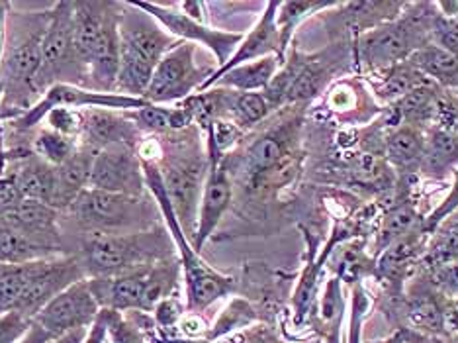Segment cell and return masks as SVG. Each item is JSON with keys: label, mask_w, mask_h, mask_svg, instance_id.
I'll use <instances>...</instances> for the list:
<instances>
[{"label": "cell", "mask_w": 458, "mask_h": 343, "mask_svg": "<svg viewBox=\"0 0 458 343\" xmlns=\"http://www.w3.org/2000/svg\"><path fill=\"white\" fill-rule=\"evenodd\" d=\"M44 120L49 130L79 140L81 130H82V110L65 108V107L54 108L46 114Z\"/></svg>", "instance_id": "obj_35"}, {"label": "cell", "mask_w": 458, "mask_h": 343, "mask_svg": "<svg viewBox=\"0 0 458 343\" xmlns=\"http://www.w3.org/2000/svg\"><path fill=\"white\" fill-rule=\"evenodd\" d=\"M382 343H405V341H402L400 338H394V339H390V341H382Z\"/></svg>", "instance_id": "obj_49"}, {"label": "cell", "mask_w": 458, "mask_h": 343, "mask_svg": "<svg viewBox=\"0 0 458 343\" xmlns=\"http://www.w3.org/2000/svg\"><path fill=\"white\" fill-rule=\"evenodd\" d=\"M130 120L138 126L141 133H173L181 132L186 126H191L194 120L191 110L181 104L176 108L159 107V104H148L140 110L126 112Z\"/></svg>", "instance_id": "obj_25"}, {"label": "cell", "mask_w": 458, "mask_h": 343, "mask_svg": "<svg viewBox=\"0 0 458 343\" xmlns=\"http://www.w3.org/2000/svg\"><path fill=\"white\" fill-rule=\"evenodd\" d=\"M408 64L429 81L433 79L437 82H443V85H458V57L439 46H423L411 54Z\"/></svg>", "instance_id": "obj_26"}, {"label": "cell", "mask_w": 458, "mask_h": 343, "mask_svg": "<svg viewBox=\"0 0 458 343\" xmlns=\"http://www.w3.org/2000/svg\"><path fill=\"white\" fill-rule=\"evenodd\" d=\"M57 214L59 210H55V208H51L46 202L24 199L16 206L8 208L6 212L0 214V222L16 227L18 232L26 234L28 237H32V240L39 244L55 247L54 240L59 236Z\"/></svg>", "instance_id": "obj_19"}, {"label": "cell", "mask_w": 458, "mask_h": 343, "mask_svg": "<svg viewBox=\"0 0 458 343\" xmlns=\"http://www.w3.org/2000/svg\"><path fill=\"white\" fill-rule=\"evenodd\" d=\"M194 54V44L179 41V44L159 61L148 90L143 92V100L148 104H159V107H165V104L169 102L191 99L194 90H200L204 82L214 75L216 69L198 65Z\"/></svg>", "instance_id": "obj_6"}, {"label": "cell", "mask_w": 458, "mask_h": 343, "mask_svg": "<svg viewBox=\"0 0 458 343\" xmlns=\"http://www.w3.org/2000/svg\"><path fill=\"white\" fill-rule=\"evenodd\" d=\"M255 320H257V314H255L253 306L243 298H233L232 303H229L222 310V314L217 316L216 324L210 328V331H208L206 338L210 341H216V339L233 334V331H237V330L249 328Z\"/></svg>", "instance_id": "obj_33"}, {"label": "cell", "mask_w": 458, "mask_h": 343, "mask_svg": "<svg viewBox=\"0 0 458 343\" xmlns=\"http://www.w3.org/2000/svg\"><path fill=\"white\" fill-rule=\"evenodd\" d=\"M339 6L337 3H324V0H316V3H280L276 13V26L280 32V44L286 56V47L293 39L298 26L304 22L311 14L319 13V10Z\"/></svg>", "instance_id": "obj_29"}, {"label": "cell", "mask_w": 458, "mask_h": 343, "mask_svg": "<svg viewBox=\"0 0 458 343\" xmlns=\"http://www.w3.org/2000/svg\"><path fill=\"white\" fill-rule=\"evenodd\" d=\"M411 316L415 318V322H418L420 326H431V328H437L441 324V316L439 312H437V308L429 303H420L418 306L413 308Z\"/></svg>", "instance_id": "obj_42"}, {"label": "cell", "mask_w": 458, "mask_h": 343, "mask_svg": "<svg viewBox=\"0 0 458 343\" xmlns=\"http://www.w3.org/2000/svg\"><path fill=\"white\" fill-rule=\"evenodd\" d=\"M169 236L157 227L123 234L90 232L82 240L79 259L87 279L126 275L171 259Z\"/></svg>", "instance_id": "obj_2"}, {"label": "cell", "mask_w": 458, "mask_h": 343, "mask_svg": "<svg viewBox=\"0 0 458 343\" xmlns=\"http://www.w3.org/2000/svg\"><path fill=\"white\" fill-rule=\"evenodd\" d=\"M343 312V295H341V279L335 277L327 280L324 293L319 296V316L326 322H333Z\"/></svg>", "instance_id": "obj_39"}, {"label": "cell", "mask_w": 458, "mask_h": 343, "mask_svg": "<svg viewBox=\"0 0 458 343\" xmlns=\"http://www.w3.org/2000/svg\"><path fill=\"white\" fill-rule=\"evenodd\" d=\"M372 300L367 290L360 283L352 287V300H351V314H349V343H360V330L367 318Z\"/></svg>", "instance_id": "obj_36"}, {"label": "cell", "mask_w": 458, "mask_h": 343, "mask_svg": "<svg viewBox=\"0 0 458 343\" xmlns=\"http://www.w3.org/2000/svg\"><path fill=\"white\" fill-rule=\"evenodd\" d=\"M100 310L102 308L95 293H92L89 279H82L41 308L34 322L51 338H57L77 328H90L98 318Z\"/></svg>", "instance_id": "obj_14"}, {"label": "cell", "mask_w": 458, "mask_h": 343, "mask_svg": "<svg viewBox=\"0 0 458 343\" xmlns=\"http://www.w3.org/2000/svg\"><path fill=\"white\" fill-rule=\"evenodd\" d=\"M47 22L39 24L34 32L18 36L6 47V51H3V59H0V85H3V90H22L24 102H28L24 97L28 90L38 92L36 81L41 69V41H44Z\"/></svg>", "instance_id": "obj_16"}, {"label": "cell", "mask_w": 458, "mask_h": 343, "mask_svg": "<svg viewBox=\"0 0 458 343\" xmlns=\"http://www.w3.org/2000/svg\"><path fill=\"white\" fill-rule=\"evenodd\" d=\"M235 343H276L275 338L268 334L267 330L257 328V330H249L245 334H242L237 338Z\"/></svg>", "instance_id": "obj_45"}, {"label": "cell", "mask_w": 458, "mask_h": 343, "mask_svg": "<svg viewBox=\"0 0 458 343\" xmlns=\"http://www.w3.org/2000/svg\"><path fill=\"white\" fill-rule=\"evenodd\" d=\"M145 186L143 161L135 150L128 145H112L95 155L89 189L143 196Z\"/></svg>", "instance_id": "obj_15"}, {"label": "cell", "mask_w": 458, "mask_h": 343, "mask_svg": "<svg viewBox=\"0 0 458 343\" xmlns=\"http://www.w3.org/2000/svg\"><path fill=\"white\" fill-rule=\"evenodd\" d=\"M425 138L420 126L400 124L388 136V155L395 167L402 171H413L421 167L425 153Z\"/></svg>", "instance_id": "obj_27"}, {"label": "cell", "mask_w": 458, "mask_h": 343, "mask_svg": "<svg viewBox=\"0 0 458 343\" xmlns=\"http://www.w3.org/2000/svg\"><path fill=\"white\" fill-rule=\"evenodd\" d=\"M157 167L176 220L186 237H194L208 165L196 158H173L157 163Z\"/></svg>", "instance_id": "obj_8"}, {"label": "cell", "mask_w": 458, "mask_h": 343, "mask_svg": "<svg viewBox=\"0 0 458 343\" xmlns=\"http://www.w3.org/2000/svg\"><path fill=\"white\" fill-rule=\"evenodd\" d=\"M437 110V90L433 85L415 89L398 102V118L403 124L418 126L421 120H427Z\"/></svg>", "instance_id": "obj_34"}, {"label": "cell", "mask_w": 458, "mask_h": 343, "mask_svg": "<svg viewBox=\"0 0 458 343\" xmlns=\"http://www.w3.org/2000/svg\"><path fill=\"white\" fill-rule=\"evenodd\" d=\"M179 279V265L173 259L153 263L118 277L89 279L100 308L118 312H153L173 295Z\"/></svg>", "instance_id": "obj_4"}, {"label": "cell", "mask_w": 458, "mask_h": 343, "mask_svg": "<svg viewBox=\"0 0 458 343\" xmlns=\"http://www.w3.org/2000/svg\"><path fill=\"white\" fill-rule=\"evenodd\" d=\"M283 64L284 61L278 56H268L263 59L251 61V64H243L239 67H233L232 71H227L210 89L217 87L235 92H265Z\"/></svg>", "instance_id": "obj_22"}, {"label": "cell", "mask_w": 458, "mask_h": 343, "mask_svg": "<svg viewBox=\"0 0 458 343\" xmlns=\"http://www.w3.org/2000/svg\"><path fill=\"white\" fill-rule=\"evenodd\" d=\"M54 171L46 161H41L36 153L24 158L16 165L14 173L10 175L16 181L20 193L24 199L39 201L51 206V196H54Z\"/></svg>", "instance_id": "obj_23"}, {"label": "cell", "mask_w": 458, "mask_h": 343, "mask_svg": "<svg viewBox=\"0 0 458 343\" xmlns=\"http://www.w3.org/2000/svg\"><path fill=\"white\" fill-rule=\"evenodd\" d=\"M72 10L75 3H59L54 13H49V22L41 41V69L36 81L38 92H46L51 85L64 82L61 77L67 75L71 69L82 67L72 36Z\"/></svg>", "instance_id": "obj_11"}, {"label": "cell", "mask_w": 458, "mask_h": 343, "mask_svg": "<svg viewBox=\"0 0 458 343\" xmlns=\"http://www.w3.org/2000/svg\"><path fill=\"white\" fill-rule=\"evenodd\" d=\"M179 328H182V331H184L186 336H192V338L202 336L204 331H206L204 320H202L200 316H198V314H192V312H191L189 316H182Z\"/></svg>", "instance_id": "obj_43"}, {"label": "cell", "mask_w": 458, "mask_h": 343, "mask_svg": "<svg viewBox=\"0 0 458 343\" xmlns=\"http://www.w3.org/2000/svg\"><path fill=\"white\" fill-rule=\"evenodd\" d=\"M143 10L145 14H149L153 20L169 32L173 38L189 41V44H200L208 47L214 54L217 61V69L224 67L235 49L242 44L245 34L242 32H225V30H216L208 24L196 22L191 16H186L182 10H176L173 6H165L159 3H131Z\"/></svg>", "instance_id": "obj_10"}, {"label": "cell", "mask_w": 458, "mask_h": 343, "mask_svg": "<svg viewBox=\"0 0 458 343\" xmlns=\"http://www.w3.org/2000/svg\"><path fill=\"white\" fill-rule=\"evenodd\" d=\"M51 339H54V338H51L44 328L38 326L36 322H32V328L26 331V336L20 339L18 343H49Z\"/></svg>", "instance_id": "obj_46"}, {"label": "cell", "mask_w": 458, "mask_h": 343, "mask_svg": "<svg viewBox=\"0 0 458 343\" xmlns=\"http://www.w3.org/2000/svg\"><path fill=\"white\" fill-rule=\"evenodd\" d=\"M458 165V136L451 130H437L425 141L421 169L433 176L454 171Z\"/></svg>", "instance_id": "obj_28"}, {"label": "cell", "mask_w": 458, "mask_h": 343, "mask_svg": "<svg viewBox=\"0 0 458 343\" xmlns=\"http://www.w3.org/2000/svg\"><path fill=\"white\" fill-rule=\"evenodd\" d=\"M6 14H8V4H6V3H0V59H3V49H4Z\"/></svg>", "instance_id": "obj_48"}, {"label": "cell", "mask_w": 458, "mask_h": 343, "mask_svg": "<svg viewBox=\"0 0 458 343\" xmlns=\"http://www.w3.org/2000/svg\"><path fill=\"white\" fill-rule=\"evenodd\" d=\"M32 322L18 310L0 312V343H18L32 328Z\"/></svg>", "instance_id": "obj_38"}, {"label": "cell", "mask_w": 458, "mask_h": 343, "mask_svg": "<svg viewBox=\"0 0 458 343\" xmlns=\"http://www.w3.org/2000/svg\"><path fill=\"white\" fill-rule=\"evenodd\" d=\"M427 30L420 20L405 18L402 22H388L364 32L359 39L362 61L370 67L390 69L403 64L411 54L427 46Z\"/></svg>", "instance_id": "obj_9"}, {"label": "cell", "mask_w": 458, "mask_h": 343, "mask_svg": "<svg viewBox=\"0 0 458 343\" xmlns=\"http://www.w3.org/2000/svg\"><path fill=\"white\" fill-rule=\"evenodd\" d=\"M104 108V110H140L148 107V102L143 99H133L128 95H120V92H100L95 89H87L81 85H72V82H57L51 85L44 97H41L30 110L20 114L18 118L13 120V126L16 130H30L38 126V124L46 118V114L54 108Z\"/></svg>", "instance_id": "obj_7"}, {"label": "cell", "mask_w": 458, "mask_h": 343, "mask_svg": "<svg viewBox=\"0 0 458 343\" xmlns=\"http://www.w3.org/2000/svg\"><path fill=\"white\" fill-rule=\"evenodd\" d=\"M89 330L90 328H77L72 331H67V334H64V336L54 338L49 343H85V339L89 336Z\"/></svg>", "instance_id": "obj_47"}, {"label": "cell", "mask_w": 458, "mask_h": 343, "mask_svg": "<svg viewBox=\"0 0 458 343\" xmlns=\"http://www.w3.org/2000/svg\"><path fill=\"white\" fill-rule=\"evenodd\" d=\"M82 279H87V273L82 269L79 255L39 259L32 265L30 283L16 310L34 320L47 303Z\"/></svg>", "instance_id": "obj_12"}, {"label": "cell", "mask_w": 458, "mask_h": 343, "mask_svg": "<svg viewBox=\"0 0 458 343\" xmlns=\"http://www.w3.org/2000/svg\"><path fill=\"white\" fill-rule=\"evenodd\" d=\"M453 173H454V181H453L451 191L445 196V201L437 206L431 212V216L425 220V230H435V227L439 226L446 216L458 210V169H454Z\"/></svg>", "instance_id": "obj_40"}, {"label": "cell", "mask_w": 458, "mask_h": 343, "mask_svg": "<svg viewBox=\"0 0 458 343\" xmlns=\"http://www.w3.org/2000/svg\"><path fill=\"white\" fill-rule=\"evenodd\" d=\"M79 145L95 153L112 148V145H128L138 151L141 145V132L126 112L87 108L82 110Z\"/></svg>", "instance_id": "obj_17"}, {"label": "cell", "mask_w": 458, "mask_h": 343, "mask_svg": "<svg viewBox=\"0 0 458 343\" xmlns=\"http://www.w3.org/2000/svg\"><path fill=\"white\" fill-rule=\"evenodd\" d=\"M143 173L145 184H148V189L151 191L155 204L161 208L166 227H169V234L181 253V265L186 287V308H189L192 314H200V312L217 303L220 298L235 293V279L216 271V269H212L204 262L200 253L194 252L191 240L182 232L179 220H176L171 201L165 191L157 163L143 161Z\"/></svg>", "instance_id": "obj_3"}, {"label": "cell", "mask_w": 458, "mask_h": 343, "mask_svg": "<svg viewBox=\"0 0 458 343\" xmlns=\"http://www.w3.org/2000/svg\"><path fill=\"white\" fill-rule=\"evenodd\" d=\"M435 46H439L458 57V16H435L431 22Z\"/></svg>", "instance_id": "obj_37"}, {"label": "cell", "mask_w": 458, "mask_h": 343, "mask_svg": "<svg viewBox=\"0 0 458 343\" xmlns=\"http://www.w3.org/2000/svg\"><path fill=\"white\" fill-rule=\"evenodd\" d=\"M79 148V140L64 136V133H57L49 128L39 130L34 140V153L51 167H59V165L69 161Z\"/></svg>", "instance_id": "obj_30"}, {"label": "cell", "mask_w": 458, "mask_h": 343, "mask_svg": "<svg viewBox=\"0 0 458 343\" xmlns=\"http://www.w3.org/2000/svg\"><path fill=\"white\" fill-rule=\"evenodd\" d=\"M57 257V249L39 244L16 227L0 222V263L24 265L39 262V259Z\"/></svg>", "instance_id": "obj_24"}, {"label": "cell", "mask_w": 458, "mask_h": 343, "mask_svg": "<svg viewBox=\"0 0 458 343\" xmlns=\"http://www.w3.org/2000/svg\"><path fill=\"white\" fill-rule=\"evenodd\" d=\"M425 85H431V81L423 77L421 73L411 67L408 61H403V64H398L388 69L386 77L380 82L378 87V95L382 99H403L405 95H410L415 89L425 87Z\"/></svg>", "instance_id": "obj_31"}, {"label": "cell", "mask_w": 458, "mask_h": 343, "mask_svg": "<svg viewBox=\"0 0 458 343\" xmlns=\"http://www.w3.org/2000/svg\"><path fill=\"white\" fill-rule=\"evenodd\" d=\"M106 338H108L106 320H104L102 310H100V314H98V318L95 320V324H92L90 330H89V336H87L85 343H106Z\"/></svg>", "instance_id": "obj_44"}, {"label": "cell", "mask_w": 458, "mask_h": 343, "mask_svg": "<svg viewBox=\"0 0 458 343\" xmlns=\"http://www.w3.org/2000/svg\"><path fill=\"white\" fill-rule=\"evenodd\" d=\"M155 322H157L159 328H174L176 324H181L182 320V306L179 300L174 296L165 298L163 303L155 306Z\"/></svg>", "instance_id": "obj_41"}, {"label": "cell", "mask_w": 458, "mask_h": 343, "mask_svg": "<svg viewBox=\"0 0 458 343\" xmlns=\"http://www.w3.org/2000/svg\"><path fill=\"white\" fill-rule=\"evenodd\" d=\"M0 95H3V85H0Z\"/></svg>", "instance_id": "obj_50"}, {"label": "cell", "mask_w": 458, "mask_h": 343, "mask_svg": "<svg viewBox=\"0 0 458 343\" xmlns=\"http://www.w3.org/2000/svg\"><path fill=\"white\" fill-rule=\"evenodd\" d=\"M120 71L116 92L143 99L159 61L179 44L166 30L131 3L120 4Z\"/></svg>", "instance_id": "obj_1"}, {"label": "cell", "mask_w": 458, "mask_h": 343, "mask_svg": "<svg viewBox=\"0 0 458 343\" xmlns=\"http://www.w3.org/2000/svg\"><path fill=\"white\" fill-rule=\"evenodd\" d=\"M278 4L280 3H268L265 6V13L261 14V18H259V22L249 30V34L243 36L242 44H239V47L235 49L232 59H229L224 67L216 69L214 75L204 82L198 92L208 90L217 79L225 75L227 71H232L233 67H239L243 64H251V61L263 59L268 56H278L284 61V51H283V44H280V32L276 26Z\"/></svg>", "instance_id": "obj_18"}, {"label": "cell", "mask_w": 458, "mask_h": 343, "mask_svg": "<svg viewBox=\"0 0 458 343\" xmlns=\"http://www.w3.org/2000/svg\"><path fill=\"white\" fill-rule=\"evenodd\" d=\"M95 155V151H90L81 145L77 153L72 155L69 161L55 167L51 208H55V210H69L71 204L89 189Z\"/></svg>", "instance_id": "obj_20"}, {"label": "cell", "mask_w": 458, "mask_h": 343, "mask_svg": "<svg viewBox=\"0 0 458 343\" xmlns=\"http://www.w3.org/2000/svg\"><path fill=\"white\" fill-rule=\"evenodd\" d=\"M415 220H418V218H415V210L410 204H400L392 208V210L384 216L377 242H374V252H386L392 244L400 242L405 236H410Z\"/></svg>", "instance_id": "obj_32"}, {"label": "cell", "mask_w": 458, "mask_h": 343, "mask_svg": "<svg viewBox=\"0 0 458 343\" xmlns=\"http://www.w3.org/2000/svg\"><path fill=\"white\" fill-rule=\"evenodd\" d=\"M232 181L224 163L222 151L216 148L212 136H208V175L200 199V208H198L196 230L192 237V247L196 253L202 252L206 242L210 240L216 227L220 226L224 214L232 204Z\"/></svg>", "instance_id": "obj_13"}, {"label": "cell", "mask_w": 458, "mask_h": 343, "mask_svg": "<svg viewBox=\"0 0 458 343\" xmlns=\"http://www.w3.org/2000/svg\"><path fill=\"white\" fill-rule=\"evenodd\" d=\"M288 133L286 132H268L249 145L245 153V175L251 184L267 181L270 173H275L280 165L286 161Z\"/></svg>", "instance_id": "obj_21"}, {"label": "cell", "mask_w": 458, "mask_h": 343, "mask_svg": "<svg viewBox=\"0 0 458 343\" xmlns=\"http://www.w3.org/2000/svg\"><path fill=\"white\" fill-rule=\"evenodd\" d=\"M65 212H69L79 226L89 230V234H123L153 227L148 220L149 210L143 196L87 189Z\"/></svg>", "instance_id": "obj_5"}]
</instances>
